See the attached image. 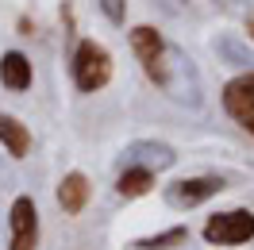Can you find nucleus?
<instances>
[{
    "label": "nucleus",
    "mask_w": 254,
    "mask_h": 250,
    "mask_svg": "<svg viewBox=\"0 0 254 250\" xmlns=\"http://www.w3.org/2000/svg\"><path fill=\"white\" fill-rule=\"evenodd\" d=\"M185 239H189V227H170V231H158V235L139 239L135 247H139V250H174V247H181Z\"/></svg>",
    "instance_id": "12"
},
{
    "label": "nucleus",
    "mask_w": 254,
    "mask_h": 250,
    "mask_svg": "<svg viewBox=\"0 0 254 250\" xmlns=\"http://www.w3.org/2000/svg\"><path fill=\"white\" fill-rule=\"evenodd\" d=\"M247 35H251V39H254V16L247 19Z\"/></svg>",
    "instance_id": "14"
},
{
    "label": "nucleus",
    "mask_w": 254,
    "mask_h": 250,
    "mask_svg": "<svg viewBox=\"0 0 254 250\" xmlns=\"http://www.w3.org/2000/svg\"><path fill=\"white\" fill-rule=\"evenodd\" d=\"M131 50H135V58H139L146 77L154 81L158 89H170V47H166V39L150 23L131 27Z\"/></svg>",
    "instance_id": "2"
},
{
    "label": "nucleus",
    "mask_w": 254,
    "mask_h": 250,
    "mask_svg": "<svg viewBox=\"0 0 254 250\" xmlns=\"http://www.w3.org/2000/svg\"><path fill=\"white\" fill-rule=\"evenodd\" d=\"M31 81H35V69H31V62H27L23 50H4V54H0V85H4V89L27 93Z\"/></svg>",
    "instance_id": "8"
},
{
    "label": "nucleus",
    "mask_w": 254,
    "mask_h": 250,
    "mask_svg": "<svg viewBox=\"0 0 254 250\" xmlns=\"http://www.w3.org/2000/svg\"><path fill=\"white\" fill-rule=\"evenodd\" d=\"M8 250H39V208L31 196H16L8 212Z\"/></svg>",
    "instance_id": "4"
},
{
    "label": "nucleus",
    "mask_w": 254,
    "mask_h": 250,
    "mask_svg": "<svg viewBox=\"0 0 254 250\" xmlns=\"http://www.w3.org/2000/svg\"><path fill=\"white\" fill-rule=\"evenodd\" d=\"M204 239L212 247H243L254 239V212L247 208H231V212H216L204 223Z\"/></svg>",
    "instance_id": "3"
},
{
    "label": "nucleus",
    "mask_w": 254,
    "mask_h": 250,
    "mask_svg": "<svg viewBox=\"0 0 254 250\" xmlns=\"http://www.w3.org/2000/svg\"><path fill=\"white\" fill-rule=\"evenodd\" d=\"M96 4H100V12L108 16V23H116V27L127 19V0H96Z\"/></svg>",
    "instance_id": "13"
},
{
    "label": "nucleus",
    "mask_w": 254,
    "mask_h": 250,
    "mask_svg": "<svg viewBox=\"0 0 254 250\" xmlns=\"http://www.w3.org/2000/svg\"><path fill=\"white\" fill-rule=\"evenodd\" d=\"M150 188H154V170H146V166H124V173L116 177V192L124 200H139Z\"/></svg>",
    "instance_id": "11"
},
{
    "label": "nucleus",
    "mask_w": 254,
    "mask_h": 250,
    "mask_svg": "<svg viewBox=\"0 0 254 250\" xmlns=\"http://www.w3.org/2000/svg\"><path fill=\"white\" fill-rule=\"evenodd\" d=\"M223 112L235 120L247 135H254V69L239 73L223 85Z\"/></svg>",
    "instance_id": "6"
},
{
    "label": "nucleus",
    "mask_w": 254,
    "mask_h": 250,
    "mask_svg": "<svg viewBox=\"0 0 254 250\" xmlns=\"http://www.w3.org/2000/svg\"><path fill=\"white\" fill-rule=\"evenodd\" d=\"M73 85H77L81 93H100L104 85L112 81V54L104 43H96V39H81L77 50H73Z\"/></svg>",
    "instance_id": "1"
},
{
    "label": "nucleus",
    "mask_w": 254,
    "mask_h": 250,
    "mask_svg": "<svg viewBox=\"0 0 254 250\" xmlns=\"http://www.w3.org/2000/svg\"><path fill=\"white\" fill-rule=\"evenodd\" d=\"M0 146L12 158L31 154V131H27V124L16 120V116H8V112H0Z\"/></svg>",
    "instance_id": "10"
},
{
    "label": "nucleus",
    "mask_w": 254,
    "mask_h": 250,
    "mask_svg": "<svg viewBox=\"0 0 254 250\" xmlns=\"http://www.w3.org/2000/svg\"><path fill=\"white\" fill-rule=\"evenodd\" d=\"M127 166H146V170H166V166H174V150L166 146V142H131L124 150Z\"/></svg>",
    "instance_id": "9"
},
{
    "label": "nucleus",
    "mask_w": 254,
    "mask_h": 250,
    "mask_svg": "<svg viewBox=\"0 0 254 250\" xmlns=\"http://www.w3.org/2000/svg\"><path fill=\"white\" fill-rule=\"evenodd\" d=\"M223 188H227L223 177H181V181H174V185H166V204L177 208V212H189V208H196V204L212 200V196L223 192Z\"/></svg>",
    "instance_id": "5"
},
{
    "label": "nucleus",
    "mask_w": 254,
    "mask_h": 250,
    "mask_svg": "<svg viewBox=\"0 0 254 250\" xmlns=\"http://www.w3.org/2000/svg\"><path fill=\"white\" fill-rule=\"evenodd\" d=\"M58 208H62L65 216H81L85 212V204H89V196H93V185H89V177L85 173H65L62 181H58Z\"/></svg>",
    "instance_id": "7"
}]
</instances>
